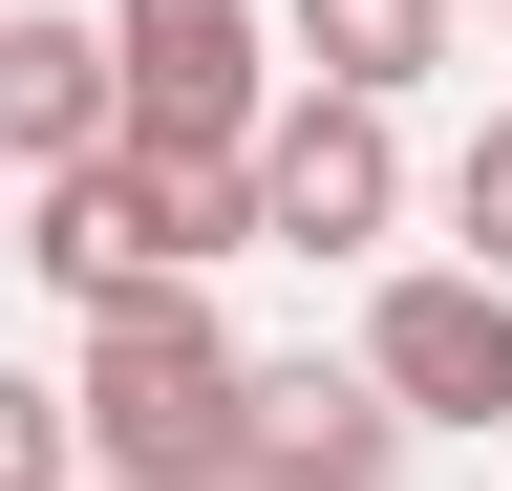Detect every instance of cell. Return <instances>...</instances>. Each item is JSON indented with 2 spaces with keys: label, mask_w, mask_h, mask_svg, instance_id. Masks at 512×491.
<instances>
[{
  "label": "cell",
  "mask_w": 512,
  "mask_h": 491,
  "mask_svg": "<svg viewBox=\"0 0 512 491\" xmlns=\"http://www.w3.org/2000/svg\"><path fill=\"white\" fill-rule=\"evenodd\" d=\"M235 193H256V257H363V235L406 214V150H384V107H342V86H299V107H256Z\"/></svg>",
  "instance_id": "obj_4"
},
{
  "label": "cell",
  "mask_w": 512,
  "mask_h": 491,
  "mask_svg": "<svg viewBox=\"0 0 512 491\" xmlns=\"http://www.w3.org/2000/svg\"><path fill=\"white\" fill-rule=\"evenodd\" d=\"M171 491H256V470H171Z\"/></svg>",
  "instance_id": "obj_11"
},
{
  "label": "cell",
  "mask_w": 512,
  "mask_h": 491,
  "mask_svg": "<svg viewBox=\"0 0 512 491\" xmlns=\"http://www.w3.org/2000/svg\"><path fill=\"white\" fill-rule=\"evenodd\" d=\"M235 470H256V491H384L406 427H384L363 363H235Z\"/></svg>",
  "instance_id": "obj_6"
},
{
  "label": "cell",
  "mask_w": 512,
  "mask_h": 491,
  "mask_svg": "<svg viewBox=\"0 0 512 491\" xmlns=\"http://www.w3.org/2000/svg\"><path fill=\"white\" fill-rule=\"evenodd\" d=\"M64 449H86L107 491L235 470V342H214V299H107V321H86V385H64Z\"/></svg>",
  "instance_id": "obj_2"
},
{
  "label": "cell",
  "mask_w": 512,
  "mask_h": 491,
  "mask_svg": "<svg viewBox=\"0 0 512 491\" xmlns=\"http://www.w3.org/2000/svg\"><path fill=\"white\" fill-rule=\"evenodd\" d=\"M299 65L342 86V107H406L448 65V0H299Z\"/></svg>",
  "instance_id": "obj_8"
},
{
  "label": "cell",
  "mask_w": 512,
  "mask_h": 491,
  "mask_svg": "<svg viewBox=\"0 0 512 491\" xmlns=\"http://www.w3.org/2000/svg\"><path fill=\"white\" fill-rule=\"evenodd\" d=\"M22 257L86 299H192L214 257H256V193H235V150H86V171H43V235Z\"/></svg>",
  "instance_id": "obj_1"
},
{
  "label": "cell",
  "mask_w": 512,
  "mask_h": 491,
  "mask_svg": "<svg viewBox=\"0 0 512 491\" xmlns=\"http://www.w3.org/2000/svg\"><path fill=\"white\" fill-rule=\"evenodd\" d=\"M0 150H22V171H86L107 150V22H64V0L0 22Z\"/></svg>",
  "instance_id": "obj_7"
},
{
  "label": "cell",
  "mask_w": 512,
  "mask_h": 491,
  "mask_svg": "<svg viewBox=\"0 0 512 491\" xmlns=\"http://www.w3.org/2000/svg\"><path fill=\"white\" fill-rule=\"evenodd\" d=\"M256 0H107V150H256V107H278V65H256Z\"/></svg>",
  "instance_id": "obj_3"
},
{
  "label": "cell",
  "mask_w": 512,
  "mask_h": 491,
  "mask_svg": "<svg viewBox=\"0 0 512 491\" xmlns=\"http://www.w3.org/2000/svg\"><path fill=\"white\" fill-rule=\"evenodd\" d=\"M448 214H470V278H512V107L470 129V171H448Z\"/></svg>",
  "instance_id": "obj_10"
},
{
  "label": "cell",
  "mask_w": 512,
  "mask_h": 491,
  "mask_svg": "<svg viewBox=\"0 0 512 491\" xmlns=\"http://www.w3.org/2000/svg\"><path fill=\"white\" fill-rule=\"evenodd\" d=\"M86 449H64V385H22V363H0V491H64Z\"/></svg>",
  "instance_id": "obj_9"
},
{
  "label": "cell",
  "mask_w": 512,
  "mask_h": 491,
  "mask_svg": "<svg viewBox=\"0 0 512 491\" xmlns=\"http://www.w3.org/2000/svg\"><path fill=\"white\" fill-rule=\"evenodd\" d=\"M363 385H384V427H512V278H384L363 299Z\"/></svg>",
  "instance_id": "obj_5"
}]
</instances>
